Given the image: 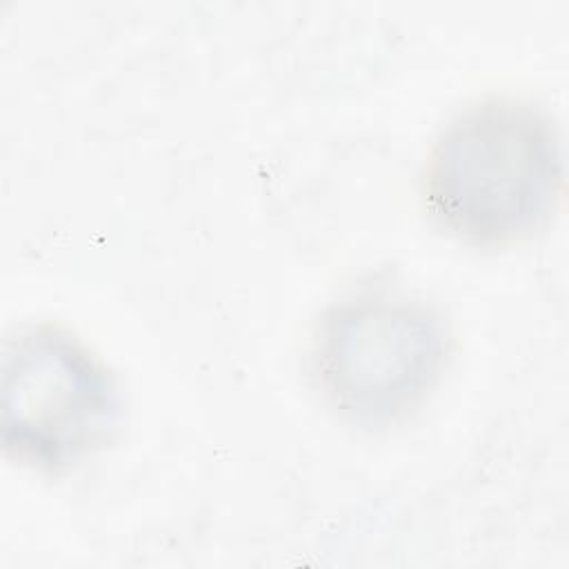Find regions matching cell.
Instances as JSON below:
<instances>
[{
	"label": "cell",
	"mask_w": 569,
	"mask_h": 569,
	"mask_svg": "<svg viewBox=\"0 0 569 569\" xmlns=\"http://www.w3.org/2000/svg\"><path fill=\"white\" fill-rule=\"evenodd\" d=\"M562 176L551 116L531 100L491 96L467 104L440 129L425 164V204L458 240L513 244L549 222Z\"/></svg>",
	"instance_id": "cell-1"
},
{
	"label": "cell",
	"mask_w": 569,
	"mask_h": 569,
	"mask_svg": "<svg viewBox=\"0 0 569 569\" xmlns=\"http://www.w3.org/2000/svg\"><path fill=\"white\" fill-rule=\"evenodd\" d=\"M447 356L449 331L433 305L409 293L367 291L325 311L311 371L345 420L391 427L425 405Z\"/></svg>",
	"instance_id": "cell-2"
},
{
	"label": "cell",
	"mask_w": 569,
	"mask_h": 569,
	"mask_svg": "<svg viewBox=\"0 0 569 569\" xmlns=\"http://www.w3.org/2000/svg\"><path fill=\"white\" fill-rule=\"evenodd\" d=\"M120 416L104 365L67 329L18 331L2 362V445L36 469L58 471L102 447Z\"/></svg>",
	"instance_id": "cell-3"
}]
</instances>
